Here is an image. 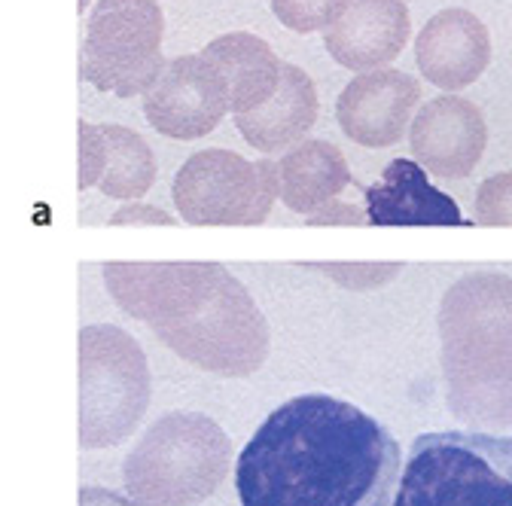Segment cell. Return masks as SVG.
<instances>
[{
	"label": "cell",
	"instance_id": "6da1fadb",
	"mask_svg": "<svg viewBox=\"0 0 512 506\" xmlns=\"http://www.w3.org/2000/svg\"><path fill=\"white\" fill-rule=\"evenodd\" d=\"M403 473L397 436L360 406L302 394L253 430L235 461L241 506H391Z\"/></svg>",
	"mask_w": 512,
	"mask_h": 506
},
{
	"label": "cell",
	"instance_id": "7a4b0ae2",
	"mask_svg": "<svg viewBox=\"0 0 512 506\" xmlns=\"http://www.w3.org/2000/svg\"><path fill=\"white\" fill-rule=\"evenodd\" d=\"M391 506H512V436L485 430L415 436Z\"/></svg>",
	"mask_w": 512,
	"mask_h": 506
},
{
	"label": "cell",
	"instance_id": "3957f363",
	"mask_svg": "<svg viewBox=\"0 0 512 506\" xmlns=\"http://www.w3.org/2000/svg\"><path fill=\"white\" fill-rule=\"evenodd\" d=\"M165 16L156 0H95L80 46V74L116 98L147 95L165 71Z\"/></svg>",
	"mask_w": 512,
	"mask_h": 506
},
{
	"label": "cell",
	"instance_id": "277c9868",
	"mask_svg": "<svg viewBox=\"0 0 512 506\" xmlns=\"http://www.w3.org/2000/svg\"><path fill=\"white\" fill-rule=\"evenodd\" d=\"M275 196L281 171L269 156L247 162L232 150H202L174 177V202L189 223H263Z\"/></svg>",
	"mask_w": 512,
	"mask_h": 506
},
{
	"label": "cell",
	"instance_id": "5b68a950",
	"mask_svg": "<svg viewBox=\"0 0 512 506\" xmlns=\"http://www.w3.org/2000/svg\"><path fill=\"white\" fill-rule=\"evenodd\" d=\"M226 113V89L202 52L171 58L153 89L144 95L147 122L159 135L174 141H196L211 135Z\"/></svg>",
	"mask_w": 512,
	"mask_h": 506
},
{
	"label": "cell",
	"instance_id": "8992f818",
	"mask_svg": "<svg viewBox=\"0 0 512 506\" xmlns=\"http://www.w3.org/2000/svg\"><path fill=\"white\" fill-rule=\"evenodd\" d=\"M421 101V86L412 74L397 68H381L357 74L336 101L339 129L360 147L381 150L394 147Z\"/></svg>",
	"mask_w": 512,
	"mask_h": 506
},
{
	"label": "cell",
	"instance_id": "52a82bcc",
	"mask_svg": "<svg viewBox=\"0 0 512 506\" xmlns=\"http://www.w3.org/2000/svg\"><path fill=\"white\" fill-rule=\"evenodd\" d=\"M409 147L418 165H424L436 177H470L488 147L485 116L467 98H433L412 119Z\"/></svg>",
	"mask_w": 512,
	"mask_h": 506
},
{
	"label": "cell",
	"instance_id": "ba28073f",
	"mask_svg": "<svg viewBox=\"0 0 512 506\" xmlns=\"http://www.w3.org/2000/svg\"><path fill=\"white\" fill-rule=\"evenodd\" d=\"M418 74L445 92L473 86L491 65V34L470 10H439L415 40Z\"/></svg>",
	"mask_w": 512,
	"mask_h": 506
},
{
	"label": "cell",
	"instance_id": "9c48e42d",
	"mask_svg": "<svg viewBox=\"0 0 512 506\" xmlns=\"http://www.w3.org/2000/svg\"><path fill=\"white\" fill-rule=\"evenodd\" d=\"M406 40V0H348L345 13L324 31L327 52L357 74L388 68L406 49Z\"/></svg>",
	"mask_w": 512,
	"mask_h": 506
},
{
	"label": "cell",
	"instance_id": "30bf717a",
	"mask_svg": "<svg viewBox=\"0 0 512 506\" xmlns=\"http://www.w3.org/2000/svg\"><path fill=\"white\" fill-rule=\"evenodd\" d=\"M363 199L372 226H467L455 199L439 193L412 159H394Z\"/></svg>",
	"mask_w": 512,
	"mask_h": 506
},
{
	"label": "cell",
	"instance_id": "8fae6325",
	"mask_svg": "<svg viewBox=\"0 0 512 506\" xmlns=\"http://www.w3.org/2000/svg\"><path fill=\"white\" fill-rule=\"evenodd\" d=\"M317 113L320 101L311 77L299 65L284 61L278 92L253 113L235 116V129L253 150H260L263 156H275L305 141L311 125L317 122Z\"/></svg>",
	"mask_w": 512,
	"mask_h": 506
},
{
	"label": "cell",
	"instance_id": "7c38bea8",
	"mask_svg": "<svg viewBox=\"0 0 512 506\" xmlns=\"http://www.w3.org/2000/svg\"><path fill=\"white\" fill-rule=\"evenodd\" d=\"M202 58L220 77L232 116L253 113L256 107H263L281 86L284 61L256 34H244V31L220 34L202 49Z\"/></svg>",
	"mask_w": 512,
	"mask_h": 506
},
{
	"label": "cell",
	"instance_id": "4fadbf2b",
	"mask_svg": "<svg viewBox=\"0 0 512 506\" xmlns=\"http://www.w3.org/2000/svg\"><path fill=\"white\" fill-rule=\"evenodd\" d=\"M281 199L290 211L314 214L320 205H330L351 183V168L345 153L330 141H302L287 150L278 162Z\"/></svg>",
	"mask_w": 512,
	"mask_h": 506
},
{
	"label": "cell",
	"instance_id": "5bb4252c",
	"mask_svg": "<svg viewBox=\"0 0 512 506\" xmlns=\"http://www.w3.org/2000/svg\"><path fill=\"white\" fill-rule=\"evenodd\" d=\"M104 135V174L98 186L110 199H138L156 180V156L150 144L125 125H101Z\"/></svg>",
	"mask_w": 512,
	"mask_h": 506
},
{
	"label": "cell",
	"instance_id": "9a60e30c",
	"mask_svg": "<svg viewBox=\"0 0 512 506\" xmlns=\"http://www.w3.org/2000/svg\"><path fill=\"white\" fill-rule=\"evenodd\" d=\"M348 7V0H272L278 22L296 34L327 31Z\"/></svg>",
	"mask_w": 512,
	"mask_h": 506
},
{
	"label": "cell",
	"instance_id": "2e32d148",
	"mask_svg": "<svg viewBox=\"0 0 512 506\" xmlns=\"http://www.w3.org/2000/svg\"><path fill=\"white\" fill-rule=\"evenodd\" d=\"M476 214L482 223H512V171L494 174L479 186Z\"/></svg>",
	"mask_w": 512,
	"mask_h": 506
},
{
	"label": "cell",
	"instance_id": "e0dca14e",
	"mask_svg": "<svg viewBox=\"0 0 512 506\" xmlns=\"http://www.w3.org/2000/svg\"><path fill=\"white\" fill-rule=\"evenodd\" d=\"M104 135L101 125L92 122H80V189H89L101 180L104 174Z\"/></svg>",
	"mask_w": 512,
	"mask_h": 506
},
{
	"label": "cell",
	"instance_id": "ac0fdd59",
	"mask_svg": "<svg viewBox=\"0 0 512 506\" xmlns=\"http://www.w3.org/2000/svg\"><path fill=\"white\" fill-rule=\"evenodd\" d=\"M80 506H141L135 500H128L110 488H83L80 491Z\"/></svg>",
	"mask_w": 512,
	"mask_h": 506
},
{
	"label": "cell",
	"instance_id": "d6986e66",
	"mask_svg": "<svg viewBox=\"0 0 512 506\" xmlns=\"http://www.w3.org/2000/svg\"><path fill=\"white\" fill-rule=\"evenodd\" d=\"M113 223H171L168 214L156 211V208H141V205H132V208H122L113 214Z\"/></svg>",
	"mask_w": 512,
	"mask_h": 506
},
{
	"label": "cell",
	"instance_id": "ffe728a7",
	"mask_svg": "<svg viewBox=\"0 0 512 506\" xmlns=\"http://www.w3.org/2000/svg\"><path fill=\"white\" fill-rule=\"evenodd\" d=\"M363 217L366 214H360L351 205H330L324 211H314L311 214V223H363Z\"/></svg>",
	"mask_w": 512,
	"mask_h": 506
},
{
	"label": "cell",
	"instance_id": "44dd1931",
	"mask_svg": "<svg viewBox=\"0 0 512 506\" xmlns=\"http://www.w3.org/2000/svg\"><path fill=\"white\" fill-rule=\"evenodd\" d=\"M92 10V0H80V13H89Z\"/></svg>",
	"mask_w": 512,
	"mask_h": 506
}]
</instances>
